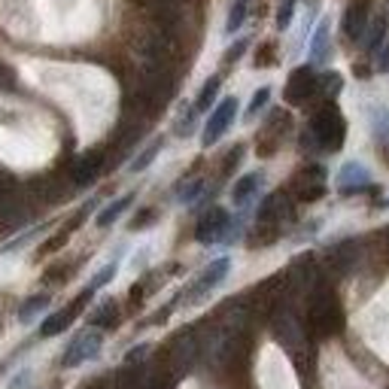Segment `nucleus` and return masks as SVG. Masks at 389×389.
<instances>
[{"instance_id":"1","label":"nucleus","mask_w":389,"mask_h":389,"mask_svg":"<svg viewBox=\"0 0 389 389\" xmlns=\"http://www.w3.org/2000/svg\"><path fill=\"white\" fill-rule=\"evenodd\" d=\"M100 332H79L74 341L67 344L64 356H61V368H79L83 362L95 359V356L100 353Z\"/></svg>"},{"instance_id":"2","label":"nucleus","mask_w":389,"mask_h":389,"mask_svg":"<svg viewBox=\"0 0 389 389\" xmlns=\"http://www.w3.org/2000/svg\"><path fill=\"white\" fill-rule=\"evenodd\" d=\"M234 119H238V98H225V100H219V107L210 112L207 128H204V137H201L204 146H213V143H219V137L231 128Z\"/></svg>"},{"instance_id":"3","label":"nucleus","mask_w":389,"mask_h":389,"mask_svg":"<svg viewBox=\"0 0 389 389\" xmlns=\"http://www.w3.org/2000/svg\"><path fill=\"white\" fill-rule=\"evenodd\" d=\"M228 271H231V259H228V255H222V259L210 262L207 268L198 274V280L189 286V301H201L207 292H213L225 277H228Z\"/></svg>"},{"instance_id":"4","label":"nucleus","mask_w":389,"mask_h":389,"mask_svg":"<svg viewBox=\"0 0 389 389\" xmlns=\"http://www.w3.org/2000/svg\"><path fill=\"white\" fill-rule=\"evenodd\" d=\"M228 228H231L228 213H225L222 207H213L210 213H204V219L198 222V228H194V238H198L201 243H219L225 234H228Z\"/></svg>"},{"instance_id":"5","label":"nucleus","mask_w":389,"mask_h":389,"mask_svg":"<svg viewBox=\"0 0 389 389\" xmlns=\"http://www.w3.org/2000/svg\"><path fill=\"white\" fill-rule=\"evenodd\" d=\"M88 298H91V289H86V292H83V298H79L76 304H70V307H64V310H58V313H52V316H49V320H46L43 325H40V335H43V337L61 335V332H64L70 323H74L76 310H79V307H83V304H86Z\"/></svg>"},{"instance_id":"6","label":"nucleus","mask_w":389,"mask_h":389,"mask_svg":"<svg viewBox=\"0 0 389 389\" xmlns=\"http://www.w3.org/2000/svg\"><path fill=\"white\" fill-rule=\"evenodd\" d=\"M262 189V173H247V177H240L234 182L231 189V201L238 204V207H247V204L255 198V192Z\"/></svg>"},{"instance_id":"7","label":"nucleus","mask_w":389,"mask_h":389,"mask_svg":"<svg viewBox=\"0 0 389 389\" xmlns=\"http://www.w3.org/2000/svg\"><path fill=\"white\" fill-rule=\"evenodd\" d=\"M337 182H341V192L350 194V192H359L368 186V170L362 165H356V161H350V165L341 168V177H337Z\"/></svg>"},{"instance_id":"8","label":"nucleus","mask_w":389,"mask_h":389,"mask_svg":"<svg viewBox=\"0 0 389 389\" xmlns=\"http://www.w3.org/2000/svg\"><path fill=\"white\" fill-rule=\"evenodd\" d=\"M131 204H134V194H122V198H116L112 204H107V207L98 213L95 225H98V228H110V225L116 222V219L122 216V213H125V210L131 207Z\"/></svg>"},{"instance_id":"9","label":"nucleus","mask_w":389,"mask_h":389,"mask_svg":"<svg viewBox=\"0 0 389 389\" xmlns=\"http://www.w3.org/2000/svg\"><path fill=\"white\" fill-rule=\"evenodd\" d=\"M49 307V295L46 292H40V295H30V298L18 307V323H30V320H37V313H43Z\"/></svg>"},{"instance_id":"10","label":"nucleus","mask_w":389,"mask_h":389,"mask_svg":"<svg viewBox=\"0 0 389 389\" xmlns=\"http://www.w3.org/2000/svg\"><path fill=\"white\" fill-rule=\"evenodd\" d=\"M219 86H222V76H210L207 83H204V88H201V95H198V100H194V112H204V110H210L213 107V100H216V95H219Z\"/></svg>"},{"instance_id":"11","label":"nucleus","mask_w":389,"mask_h":389,"mask_svg":"<svg viewBox=\"0 0 389 389\" xmlns=\"http://www.w3.org/2000/svg\"><path fill=\"white\" fill-rule=\"evenodd\" d=\"M161 146H165V140H152L149 143V146L146 149H143L140 152V156L134 158V161H131V173H140V170H146L149 165H152V161H156V156H158V152H161Z\"/></svg>"},{"instance_id":"12","label":"nucleus","mask_w":389,"mask_h":389,"mask_svg":"<svg viewBox=\"0 0 389 389\" xmlns=\"http://www.w3.org/2000/svg\"><path fill=\"white\" fill-rule=\"evenodd\" d=\"M325 49H329V22H320V28H316V34L310 40L313 61H323L325 58Z\"/></svg>"},{"instance_id":"13","label":"nucleus","mask_w":389,"mask_h":389,"mask_svg":"<svg viewBox=\"0 0 389 389\" xmlns=\"http://www.w3.org/2000/svg\"><path fill=\"white\" fill-rule=\"evenodd\" d=\"M247 9H250V0H234V4H231V13H228V25H225V34H234V30H240L243 18H247Z\"/></svg>"},{"instance_id":"14","label":"nucleus","mask_w":389,"mask_h":389,"mask_svg":"<svg viewBox=\"0 0 389 389\" xmlns=\"http://www.w3.org/2000/svg\"><path fill=\"white\" fill-rule=\"evenodd\" d=\"M268 100H271V88H268V86H262V88L255 91V95H252V100H250L247 119H252V116H255V112H259V110H265V104H268Z\"/></svg>"},{"instance_id":"15","label":"nucleus","mask_w":389,"mask_h":389,"mask_svg":"<svg viewBox=\"0 0 389 389\" xmlns=\"http://www.w3.org/2000/svg\"><path fill=\"white\" fill-rule=\"evenodd\" d=\"M116 271H119V262H110V265H104V271H100L98 277L88 283V289L95 292V289H100V286H107V283H110L112 277H116Z\"/></svg>"},{"instance_id":"16","label":"nucleus","mask_w":389,"mask_h":389,"mask_svg":"<svg viewBox=\"0 0 389 389\" xmlns=\"http://www.w3.org/2000/svg\"><path fill=\"white\" fill-rule=\"evenodd\" d=\"M292 13H295V0H280V13H277V28H280V30L289 28Z\"/></svg>"},{"instance_id":"17","label":"nucleus","mask_w":389,"mask_h":389,"mask_svg":"<svg viewBox=\"0 0 389 389\" xmlns=\"http://www.w3.org/2000/svg\"><path fill=\"white\" fill-rule=\"evenodd\" d=\"M201 189H204V182H201V180H198V182H192V186H189V189H182V194H180V201H182V204H192L194 198H198V192H201Z\"/></svg>"},{"instance_id":"18","label":"nucleus","mask_w":389,"mask_h":389,"mask_svg":"<svg viewBox=\"0 0 389 389\" xmlns=\"http://www.w3.org/2000/svg\"><path fill=\"white\" fill-rule=\"evenodd\" d=\"M28 381H30V368H22V371L16 374V381H9V389H22V386H28Z\"/></svg>"},{"instance_id":"19","label":"nucleus","mask_w":389,"mask_h":389,"mask_svg":"<svg viewBox=\"0 0 389 389\" xmlns=\"http://www.w3.org/2000/svg\"><path fill=\"white\" fill-rule=\"evenodd\" d=\"M243 49H247V40H240V43H238V46H231V49H228V61H238V58H240V52H243Z\"/></svg>"},{"instance_id":"20","label":"nucleus","mask_w":389,"mask_h":389,"mask_svg":"<svg viewBox=\"0 0 389 389\" xmlns=\"http://www.w3.org/2000/svg\"><path fill=\"white\" fill-rule=\"evenodd\" d=\"M381 207H389V198H386V201H383V204H381Z\"/></svg>"}]
</instances>
